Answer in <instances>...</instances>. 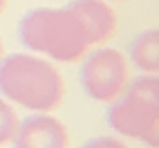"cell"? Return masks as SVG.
Returning a JSON list of instances; mask_svg holds the SVG:
<instances>
[{"mask_svg": "<svg viewBox=\"0 0 159 148\" xmlns=\"http://www.w3.org/2000/svg\"><path fill=\"white\" fill-rule=\"evenodd\" d=\"M0 94L31 112H52L65 97V81L49 61L20 52L0 58Z\"/></svg>", "mask_w": 159, "mask_h": 148, "instance_id": "obj_1", "label": "cell"}, {"mask_svg": "<svg viewBox=\"0 0 159 148\" xmlns=\"http://www.w3.org/2000/svg\"><path fill=\"white\" fill-rule=\"evenodd\" d=\"M18 38L29 52L45 54L58 63H74L90 49L79 16L65 7H38L23 16Z\"/></svg>", "mask_w": 159, "mask_h": 148, "instance_id": "obj_2", "label": "cell"}, {"mask_svg": "<svg viewBox=\"0 0 159 148\" xmlns=\"http://www.w3.org/2000/svg\"><path fill=\"white\" fill-rule=\"evenodd\" d=\"M108 123L123 137L137 139L150 148L159 146V79L141 74L128 83L119 99L108 108Z\"/></svg>", "mask_w": 159, "mask_h": 148, "instance_id": "obj_3", "label": "cell"}, {"mask_svg": "<svg viewBox=\"0 0 159 148\" xmlns=\"http://www.w3.org/2000/svg\"><path fill=\"white\" fill-rule=\"evenodd\" d=\"M130 83V67L119 49L103 47L85 58L81 67V86L90 99L99 103H112Z\"/></svg>", "mask_w": 159, "mask_h": 148, "instance_id": "obj_4", "label": "cell"}, {"mask_svg": "<svg viewBox=\"0 0 159 148\" xmlns=\"http://www.w3.org/2000/svg\"><path fill=\"white\" fill-rule=\"evenodd\" d=\"M14 148H70V132L61 119L36 112L18 123Z\"/></svg>", "mask_w": 159, "mask_h": 148, "instance_id": "obj_5", "label": "cell"}, {"mask_svg": "<svg viewBox=\"0 0 159 148\" xmlns=\"http://www.w3.org/2000/svg\"><path fill=\"white\" fill-rule=\"evenodd\" d=\"M79 16L83 29H85L88 43L101 45L116 31V14L105 0H74L67 5Z\"/></svg>", "mask_w": 159, "mask_h": 148, "instance_id": "obj_6", "label": "cell"}, {"mask_svg": "<svg viewBox=\"0 0 159 148\" xmlns=\"http://www.w3.org/2000/svg\"><path fill=\"white\" fill-rule=\"evenodd\" d=\"M130 61L143 74L159 72V31L146 29L130 43Z\"/></svg>", "mask_w": 159, "mask_h": 148, "instance_id": "obj_7", "label": "cell"}, {"mask_svg": "<svg viewBox=\"0 0 159 148\" xmlns=\"http://www.w3.org/2000/svg\"><path fill=\"white\" fill-rule=\"evenodd\" d=\"M18 114L9 101L0 99V146H7L14 141V135L18 130Z\"/></svg>", "mask_w": 159, "mask_h": 148, "instance_id": "obj_8", "label": "cell"}, {"mask_svg": "<svg viewBox=\"0 0 159 148\" xmlns=\"http://www.w3.org/2000/svg\"><path fill=\"white\" fill-rule=\"evenodd\" d=\"M81 148H128V144L116 139V137H94V139L85 141Z\"/></svg>", "mask_w": 159, "mask_h": 148, "instance_id": "obj_9", "label": "cell"}, {"mask_svg": "<svg viewBox=\"0 0 159 148\" xmlns=\"http://www.w3.org/2000/svg\"><path fill=\"white\" fill-rule=\"evenodd\" d=\"M2 54H5V47H2V40H0V58H2Z\"/></svg>", "mask_w": 159, "mask_h": 148, "instance_id": "obj_10", "label": "cell"}, {"mask_svg": "<svg viewBox=\"0 0 159 148\" xmlns=\"http://www.w3.org/2000/svg\"><path fill=\"white\" fill-rule=\"evenodd\" d=\"M5 5H7V0H0V12L5 9Z\"/></svg>", "mask_w": 159, "mask_h": 148, "instance_id": "obj_11", "label": "cell"}, {"mask_svg": "<svg viewBox=\"0 0 159 148\" xmlns=\"http://www.w3.org/2000/svg\"><path fill=\"white\" fill-rule=\"evenodd\" d=\"M119 2H123V0H119Z\"/></svg>", "mask_w": 159, "mask_h": 148, "instance_id": "obj_12", "label": "cell"}]
</instances>
